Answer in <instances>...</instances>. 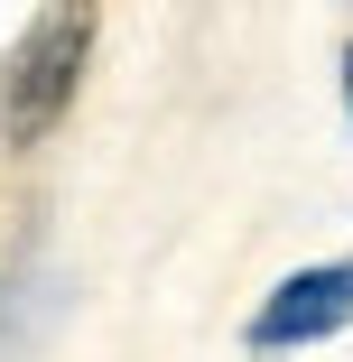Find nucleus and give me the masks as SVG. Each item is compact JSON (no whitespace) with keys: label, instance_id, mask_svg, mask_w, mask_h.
I'll return each instance as SVG.
<instances>
[{"label":"nucleus","instance_id":"f03ea898","mask_svg":"<svg viewBox=\"0 0 353 362\" xmlns=\"http://www.w3.org/2000/svg\"><path fill=\"white\" fill-rule=\"evenodd\" d=\"M353 325V260H325V269H298L270 288V307L251 316V353H289V344H316Z\"/></svg>","mask_w":353,"mask_h":362},{"label":"nucleus","instance_id":"7ed1b4c3","mask_svg":"<svg viewBox=\"0 0 353 362\" xmlns=\"http://www.w3.org/2000/svg\"><path fill=\"white\" fill-rule=\"evenodd\" d=\"M344 112H353V56H344Z\"/></svg>","mask_w":353,"mask_h":362},{"label":"nucleus","instance_id":"f257e3e1","mask_svg":"<svg viewBox=\"0 0 353 362\" xmlns=\"http://www.w3.org/2000/svg\"><path fill=\"white\" fill-rule=\"evenodd\" d=\"M84 56H93V10L28 19L10 75H0V139H10V149H37V139L65 121V103H75V84H84Z\"/></svg>","mask_w":353,"mask_h":362}]
</instances>
